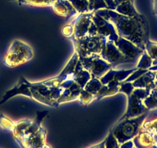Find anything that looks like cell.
<instances>
[{
    "label": "cell",
    "instance_id": "6da1fadb",
    "mask_svg": "<svg viewBox=\"0 0 157 148\" xmlns=\"http://www.w3.org/2000/svg\"><path fill=\"white\" fill-rule=\"evenodd\" d=\"M96 13L114 25L120 37L132 42L143 50L146 49V43L149 40V27L143 15L139 13L133 17H129L107 9L99 10Z\"/></svg>",
    "mask_w": 157,
    "mask_h": 148
},
{
    "label": "cell",
    "instance_id": "7a4b0ae2",
    "mask_svg": "<svg viewBox=\"0 0 157 148\" xmlns=\"http://www.w3.org/2000/svg\"><path fill=\"white\" fill-rule=\"evenodd\" d=\"M82 69L83 67L79 60L78 55L76 52H75L58 76L40 82L49 87H63L64 89H67L75 83L74 78Z\"/></svg>",
    "mask_w": 157,
    "mask_h": 148
},
{
    "label": "cell",
    "instance_id": "3957f363",
    "mask_svg": "<svg viewBox=\"0 0 157 148\" xmlns=\"http://www.w3.org/2000/svg\"><path fill=\"white\" fill-rule=\"evenodd\" d=\"M146 117L147 112L136 117L119 120L117 123L111 128L110 131L120 145L124 142L132 140L140 133Z\"/></svg>",
    "mask_w": 157,
    "mask_h": 148
},
{
    "label": "cell",
    "instance_id": "277c9868",
    "mask_svg": "<svg viewBox=\"0 0 157 148\" xmlns=\"http://www.w3.org/2000/svg\"><path fill=\"white\" fill-rule=\"evenodd\" d=\"M69 39L72 41L78 57H88L95 54L100 55L105 42L108 40L100 35L86 36L80 38L71 36Z\"/></svg>",
    "mask_w": 157,
    "mask_h": 148
},
{
    "label": "cell",
    "instance_id": "5b68a950",
    "mask_svg": "<svg viewBox=\"0 0 157 148\" xmlns=\"http://www.w3.org/2000/svg\"><path fill=\"white\" fill-rule=\"evenodd\" d=\"M34 56L33 49L29 45L19 40L12 43L3 58V63L10 68L17 67L27 63Z\"/></svg>",
    "mask_w": 157,
    "mask_h": 148
},
{
    "label": "cell",
    "instance_id": "8992f818",
    "mask_svg": "<svg viewBox=\"0 0 157 148\" xmlns=\"http://www.w3.org/2000/svg\"><path fill=\"white\" fill-rule=\"evenodd\" d=\"M65 90L63 87H49L41 82L31 83L32 99L51 107H58V99Z\"/></svg>",
    "mask_w": 157,
    "mask_h": 148
},
{
    "label": "cell",
    "instance_id": "52a82bcc",
    "mask_svg": "<svg viewBox=\"0 0 157 148\" xmlns=\"http://www.w3.org/2000/svg\"><path fill=\"white\" fill-rule=\"evenodd\" d=\"M93 13H79L78 16L72 22L73 26V37L80 38L86 36H95L97 30L94 22L92 19Z\"/></svg>",
    "mask_w": 157,
    "mask_h": 148
},
{
    "label": "cell",
    "instance_id": "ba28073f",
    "mask_svg": "<svg viewBox=\"0 0 157 148\" xmlns=\"http://www.w3.org/2000/svg\"><path fill=\"white\" fill-rule=\"evenodd\" d=\"M84 69L91 74L92 77L100 79L110 69L113 68L111 64L105 62L100 56L95 54L88 57H79Z\"/></svg>",
    "mask_w": 157,
    "mask_h": 148
},
{
    "label": "cell",
    "instance_id": "9c48e42d",
    "mask_svg": "<svg viewBox=\"0 0 157 148\" xmlns=\"http://www.w3.org/2000/svg\"><path fill=\"white\" fill-rule=\"evenodd\" d=\"M100 57L105 62L112 65L113 68L119 64L131 63L129 59L126 58L120 49L116 47L115 43L111 40H107L102 48L100 53Z\"/></svg>",
    "mask_w": 157,
    "mask_h": 148
},
{
    "label": "cell",
    "instance_id": "30bf717a",
    "mask_svg": "<svg viewBox=\"0 0 157 148\" xmlns=\"http://www.w3.org/2000/svg\"><path fill=\"white\" fill-rule=\"evenodd\" d=\"M92 19L96 27L98 35L104 36L105 39H107L108 40H111V41L115 42L117 40L119 36L116 33L114 25L109 21L100 16L96 12L93 13Z\"/></svg>",
    "mask_w": 157,
    "mask_h": 148
},
{
    "label": "cell",
    "instance_id": "8fae6325",
    "mask_svg": "<svg viewBox=\"0 0 157 148\" xmlns=\"http://www.w3.org/2000/svg\"><path fill=\"white\" fill-rule=\"evenodd\" d=\"M46 130L41 127L36 132L22 139H16L22 148H41L46 143Z\"/></svg>",
    "mask_w": 157,
    "mask_h": 148
},
{
    "label": "cell",
    "instance_id": "7c38bea8",
    "mask_svg": "<svg viewBox=\"0 0 157 148\" xmlns=\"http://www.w3.org/2000/svg\"><path fill=\"white\" fill-rule=\"evenodd\" d=\"M116 47L120 49V52L125 56L127 59L130 60L131 63H133L136 59L141 56L145 50H143L138 46H136L134 43L123 37H120L116 41L114 42Z\"/></svg>",
    "mask_w": 157,
    "mask_h": 148
},
{
    "label": "cell",
    "instance_id": "4fadbf2b",
    "mask_svg": "<svg viewBox=\"0 0 157 148\" xmlns=\"http://www.w3.org/2000/svg\"><path fill=\"white\" fill-rule=\"evenodd\" d=\"M127 98V109H126V111L124 114V115L120 120L139 117V116L142 115V114L149 111L148 109L146 107V106L143 104V99L137 96L134 93H132Z\"/></svg>",
    "mask_w": 157,
    "mask_h": 148
},
{
    "label": "cell",
    "instance_id": "5bb4252c",
    "mask_svg": "<svg viewBox=\"0 0 157 148\" xmlns=\"http://www.w3.org/2000/svg\"><path fill=\"white\" fill-rule=\"evenodd\" d=\"M30 84H31V82L27 80L24 76H20L17 84H16L13 88L6 92L4 96H2V99L0 100V106L5 103L12 97L18 96V95L25 96L32 99V93L31 91H30Z\"/></svg>",
    "mask_w": 157,
    "mask_h": 148
},
{
    "label": "cell",
    "instance_id": "9a60e30c",
    "mask_svg": "<svg viewBox=\"0 0 157 148\" xmlns=\"http://www.w3.org/2000/svg\"><path fill=\"white\" fill-rule=\"evenodd\" d=\"M136 69L137 68L136 67L130 69H120V70H116V69H114V68H112L99 80H100L101 83L103 85H105V84H109V83L113 80L123 83Z\"/></svg>",
    "mask_w": 157,
    "mask_h": 148
},
{
    "label": "cell",
    "instance_id": "2e32d148",
    "mask_svg": "<svg viewBox=\"0 0 157 148\" xmlns=\"http://www.w3.org/2000/svg\"><path fill=\"white\" fill-rule=\"evenodd\" d=\"M132 141L136 148H150L155 143V134L149 131L140 130Z\"/></svg>",
    "mask_w": 157,
    "mask_h": 148
},
{
    "label": "cell",
    "instance_id": "e0dca14e",
    "mask_svg": "<svg viewBox=\"0 0 157 148\" xmlns=\"http://www.w3.org/2000/svg\"><path fill=\"white\" fill-rule=\"evenodd\" d=\"M54 12L62 17H70L77 13V11L69 0H57L52 6Z\"/></svg>",
    "mask_w": 157,
    "mask_h": 148
},
{
    "label": "cell",
    "instance_id": "ac0fdd59",
    "mask_svg": "<svg viewBox=\"0 0 157 148\" xmlns=\"http://www.w3.org/2000/svg\"><path fill=\"white\" fill-rule=\"evenodd\" d=\"M156 71L149 70L142 75L140 78L136 80L133 81V84L135 88H142V89H148V90H152L155 87V80Z\"/></svg>",
    "mask_w": 157,
    "mask_h": 148
},
{
    "label": "cell",
    "instance_id": "d6986e66",
    "mask_svg": "<svg viewBox=\"0 0 157 148\" xmlns=\"http://www.w3.org/2000/svg\"><path fill=\"white\" fill-rule=\"evenodd\" d=\"M82 90V89L75 82L69 88L65 89L63 93H62L61 96L58 99V101H57L58 104L60 105V104L64 103L71 102V101L78 99Z\"/></svg>",
    "mask_w": 157,
    "mask_h": 148
},
{
    "label": "cell",
    "instance_id": "ffe728a7",
    "mask_svg": "<svg viewBox=\"0 0 157 148\" xmlns=\"http://www.w3.org/2000/svg\"><path fill=\"white\" fill-rule=\"evenodd\" d=\"M120 84L121 83L115 80L111 81L105 85L102 84L99 91L95 96V99H100L105 96H110L118 93L119 90H120Z\"/></svg>",
    "mask_w": 157,
    "mask_h": 148
},
{
    "label": "cell",
    "instance_id": "44dd1931",
    "mask_svg": "<svg viewBox=\"0 0 157 148\" xmlns=\"http://www.w3.org/2000/svg\"><path fill=\"white\" fill-rule=\"evenodd\" d=\"M33 121V120H32L25 119L15 123L14 127L12 130L15 139H22L25 137L27 130L32 125Z\"/></svg>",
    "mask_w": 157,
    "mask_h": 148
},
{
    "label": "cell",
    "instance_id": "7402d4cb",
    "mask_svg": "<svg viewBox=\"0 0 157 148\" xmlns=\"http://www.w3.org/2000/svg\"><path fill=\"white\" fill-rule=\"evenodd\" d=\"M114 11L123 16H129V17H133L140 13L134 6L133 2H132L131 0H128L119 5Z\"/></svg>",
    "mask_w": 157,
    "mask_h": 148
},
{
    "label": "cell",
    "instance_id": "603a6c76",
    "mask_svg": "<svg viewBox=\"0 0 157 148\" xmlns=\"http://www.w3.org/2000/svg\"><path fill=\"white\" fill-rule=\"evenodd\" d=\"M10 2H17L19 5H28L31 6H52L57 0H7Z\"/></svg>",
    "mask_w": 157,
    "mask_h": 148
},
{
    "label": "cell",
    "instance_id": "cb8c5ba5",
    "mask_svg": "<svg viewBox=\"0 0 157 148\" xmlns=\"http://www.w3.org/2000/svg\"><path fill=\"white\" fill-rule=\"evenodd\" d=\"M143 104L146 106L148 110L157 109V87L152 89L146 99H143Z\"/></svg>",
    "mask_w": 157,
    "mask_h": 148
},
{
    "label": "cell",
    "instance_id": "d4e9b609",
    "mask_svg": "<svg viewBox=\"0 0 157 148\" xmlns=\"http://www.w3.org/2000/svg\"><path fill=\"white\" fill-rule=\"evenodd\" d=\"M102 84L101 83L100 80L96 77H92L90 80L86 84L84 90H86L89 93H92L93 95L96 96L98 92L99 91L100 88L102 87Z\"/></svg>",
    "mask_w": 157,
    "mask_h": 148
},
{
    "label": "cell",
    "instance_id": "484cf974",
    "mask_svg": "<svg viewBox=\"0 0 157 148\" xmlns=\"http://www.w3.org/2000/svg\"><path fill=\"white\" fill-rule=\"evenodd\" d=\"M91 78V74H90L88 71L83 69L75 76V77L74 78V81H75L81 88L83 89L84 87H85L86 84L88 83V81L90 80Z\"/></svg>",
    "mask_w": 157,
    "mask_h": 148
},
{
    "label": "cell",
    "instance_id": "4316f807",
    "mask_svg": "<svg viewBox=\"0 0 157 148\" xmlns=\"http://www.w3.org/2000/svg\"><path fill=\"white\" fill-rule=\"evenodd\" d=\"M153 60L149 56V54L146 52V50L142 54L140 59L139 60L138 63L136 65V68L143 69H149V68L152 66Z\"/></svg>",
    "mask_w": 157,
    "mask_h": 148
},
{
    "label": "cell",
    "instance_id": "83f0119b",
    "mask_svg": "<svg viewBox=\"0 0 157 148\" xmlns=\"http://www.w3.org/2000/svg\"><path fill=\"white\" fill-rule=\"evenodd\" d=\"M145 50L153 60L152 66L157 65V43H155V42H152L149 40V41L146 43Z\"/></svg>",
    "mask_w": 157,
    "mask_h": 148
},
{
    "label": "cell",
    "instance_id": "f1b7e54d",
    "mask_svg": "<svg viewBox=\"0 0 157 148\" xmlns=\"http://www.w3.org/2000/svg\"><path fill=\"white\" fill-rule=\"evenodd\" d=\"M141 130L149 131V132L157 135V118L152 120H148V121H146L145 120L142 125Z\"/></svg>",
    "mask_w": 157,
    "mask_h": 148
},
{
    "label": "cell",
    "instance_id": "f546056e",
    "mask_svg": "<svg viewBox=\"0 0 157 148\" xmlns=\"http://www.w3.org/2000/svg\"><path fill=\"white\" fill-rule=\"evenodd\" d=\"M78 100L82 105L87 106L91 102H93V100H95V96L93 95L92 93H89L86 90H85L84 89H82L81 90V93L78 96Z\"/></svg>",
    "mask_w": 157,
    "mask_h": 148
},
{
    "label": "cell",
    "instance_id": "4dcf8cb0",
    "mask_svg": "<svg viewBox=\"0 0 157 148\" xmlns=\"http://www.w3.org/2000/svg\"><path fill=\"white\" fill-rule=\"evenodd\" d=\"M105 148H120V143L113 135V133L109 130L107 137L105 138Z\"/></svg>",
    "mask_w": 157,
    "mask_h": 148
},
{
    "label": "cell",
    "instance_id": "1f68e13d",
    "mask_svg": "<svg viewBox=\"0 0 157 148\" xmlns=\"http://www.w3.org/2000/svg\"><path fill=\"white\" fill-rule=\"evenodd\" d=\"M134 87L132 82H123L121 83L120 86V90H119V93H123L127 96H130L133 92Z\"/></svg>",
    "mask_w": 157,
    "mask_h": 148
},
{
    "label": "cell",
    "instance_id": "d6a6232c",
    "mask_svg": "<svg viewBox=\"0 0 157 148\" xmlns=\"http://www.w3.org/2000/svg\"><path fill=\"white\" fill-rule=\"evenodd\" d=\"M15 123L7 118L6 117L3 115V114H0V126L2 127L3 129L9 130H13V127H14Z\"/></svg>",
    "mask_w": 157,
    "mask_h": 148
},
{
    "label": "cell",
    "instance_id": "836d02e7",
    "mask_svg": "<svg viewBox=\"0 0 157 148\" xmlns=\"http://www.w3.org/2000/svg\"><path fill=\"white\" fill-rule=\"evenodd\" d=\"M147 71H149V69H139L137 68V69L136 71H134L130 76L124 81V82H133V81L136 80L138 78H140L142 75H143L144 73H146Z\"/></svg>",
    "mask_w": 157,
    "mask_h": 148
},
{
    "label": "cell",
    "instance_id": "e575fe53",
    "mask_svg": "<svg viewBox=\"0 0 157 148\" xmlns=\"http://www.w3.org/2000/svg\"><path fill=\"white\" fill-rule=\"evenodd\" d=\"M73 26H72V24H67V25H65L62 28L61 33L63 34V36H64L65 37H71V36H73Z\"/></svg>",
    "mask_w": 157,
    "mask_h": 148
},
{
    "label": "cell",
    "instance_id": "d590c367",
    "mask_svg": "<svg viewBox=\"0 0 157 148\" xmlns=\"http://www.w3.org/2000/svg\"><path fill=\"white\" fill-rule=\"evenodd\" d=\"M134 146V143L132 140H128V141L124 142L123 143L120 145V148H132Z\"/></svg>",
    "mask_w": 157,
    "mask_h": 148
},
{
    "label": "cell",
    "instance_id": "8d00e7d4",
    "mask_svg": "<svg viewBox=\"0 0 157 148\" xmlns=\"http://www.w3.org/2000/svg\"><path fill=\"white\" fill-rule=\"evenodd\" d=\"M88 148H105V140H104L103 141L101 142V143H98V144L93 145V146H90V147H88Z\"/></svg>",
    "mask_w": 157,
    "mask_h": 148
},
{
    "label": "cell",
    "instance_id": "74e56055",
    "mask_svg": "<svg viewBox=\"0 0 157 148\" xmlns=\"http://www.w3.org/2000/svg\"><path fill=\"white\" fill-rule=\"evenodd\" d=\"M152 2H153L154 14L157 16V0H152Z\"/></svg>",
    "mask_w": 157,
    "mask_h": 148
},
{
    "label": "cell",
    "instance_id": "f35d334b",
    "mask_svg": "<svg viewBox=\"0 0 157 148\" xmlns=\"http://www.w3.org/2000/svg\"><path fill=\"white\" fill-rule=\"evenodd\" d=\"M41 148H52V147H51L50 145H49L48 143H46V144H45L44 146H43V147H41Z\"/></svg>",
    "mask_w": 157,
    "mask_h": 148
},
{
    "label": "cell",
    "instance_id": "ab89813d",
    "mask_svg": "<svg viewBox=\"0 0 157 148\" xmlns=\"http://www.w3.org/2000/svg\"><path fill=\"white\" fill-rule=\"evenodd\" d=\"M155 87H157V71H156V74H155Z\"/></svg>",
    "mask_w": 157,
    "mask_h": 148
},
{
    "label": "cell",
    "instance_id": "60d3db41",
    "mask_svg": "<svg viewBox=\"0 0 157 148\" xmlns=\"http://www.w3.org/2000/svg\"><path fill=\"white\" fill-rule=\"evenodd\" d=\"M150 148H157V145H156V144H154L153 146H151Z\"/></svg>",
    "mask_w": 157,
    "mask_h": 148
},
{
    "label": "cell",
    "instance_id": "b9f144b4",
    "mask_svg": "<svg viewBox=\"0 0 157 148\" xmlns=\"http://www.w3.org/2000/svg\"><path fill=\"white\" fill-rule=\"evenodd\" d=\"M132 148H136V146H133V147H132Z\"/></svg>",
    "mask_w": 157,
    "mask_h": 148
}]
</instances>
